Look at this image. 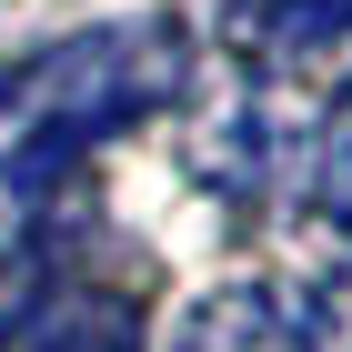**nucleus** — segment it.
I'll use <instances>...</instances> for the list:
<instances>
[{
    "label": "nucleus",
    "mask_w": 352,
    "mask_h": 352,
    "mask_svg": "<svg viewBox=\"0 0 352 352\" xmlns=\"http://www.w3.org/2000/svg\"><path fill=\"white\" fill-rule=\"evenodd\" d=\"M171 91H182V30L171 21H111V30H81V41L21 60L0 81V101L21 111V182H51L81 141L151 121Z\"/></svg>",
    "instance_id": "obj_1"
},
{
    "label": "nucleus",
    "mask_w": 352,
    "mask_h": 352,
    "mask_svg": "<svg viewBox=\"0 0 352 352\" xmlns=\"http://www.w3.org/2000/svg\"><path fill=\"white\" fill-rule=\"evenodd\" d=\"M171 352H292V312L262 292V282H221L182 312Z\"/></svg>",
    "instance_id": "obj_2"
},
{
    "label": "nucleus",
    "mask_w": 352,
    "mask_h": 352,
    "mask_svg": "<svg viewBox=\"0 0 352 352\" xmlns=\"http://www.w3.org/2000/svg\"><path fill=\"white\" fill-rule=\"evenodd\" d=\"M21 352H141V312L121 292H51L30 312Z\"/></svg>",
    "instance_id": "obj_3"
},
{
    "label": "nucleus",
    "mask_w": 352,
    "mask_h": 352,
    "mask_svg": "<svg viewBox=\"0 0 352 352\" xmlns=\"http://www.w3.org/2000/svg\"><path fill=\"white\" fill-rule=\"evenodd\" d=\"M292 352H352V242H332L302 272V312H292Z\"/></svg>",
    "instance_id": "obj_4"
},
{
    "label": "nucleus",
    "mask_w": 352,
    "mask_h": 352,
    "mask_svg": "<svg viewBox=\"0 0 352 352\" xmlns=\"http://www.w3.org/2000/svg\"><path fill=\"white\" fill-rule=\"evenodd\" d=\"M312 201H322V221L352 242V91H342V111H332V131H322V162H312Z\"/></svg>",
    "instance_id": "obj_5"
}]
</instances>
